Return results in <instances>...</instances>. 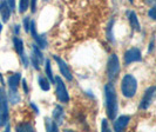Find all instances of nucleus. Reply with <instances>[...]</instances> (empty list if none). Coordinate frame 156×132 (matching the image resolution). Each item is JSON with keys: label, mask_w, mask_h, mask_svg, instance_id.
I'll return each instance as SVG.
<instances>
[{"label": "nucleus", "mask_w": 156, "mask_h": 132, "mask_svg": "<svg viewBox=\"0 0 156 132\" xmlns=\"http://www.w3.org/2000/svg\"><path fill=\"white\" fill-rule=\"evenodd\" d=\"M105 96H106V110L107 116L109 119L114 120L119 111V104H117L116 91L112 83L105 86Z\"/></svg>", "instance_id": "f257e3e1"}, {"label": "nucleus", "mask_w": 156, "mask_h": 132, "mask_svg": "<svg viewBox=\"0 0 156 132\" xmlns=\"http://www.w3.org/2000/svg\"><path fill=\"white\" fill-rule=\"evenodd\" d=\"M121 91L126 98H133L137 91V80L132 74H126L121 83Z\"/></svg>", "instance_id": "f03ea898"}, {"label": "nucleus", "mask_w": 156, "mask_h": 132, "mask_svg": "<svg viewBox=\"0 0 156 132\" xmlns=\"http://www.w3.org/2000/svg\"><path fill=\"white\" fill-rule=\"evenodd\" d=\"M8 123V99L6 92L0 87V127Z\"/></svg>", "instance_id": "7ed1b4c3"}, {"label": "nucleus", "mask_w": 156, "mask_h": 132, "mask_svg": "<svg viewBox=\"0 0 156 132\" xmlns=\"http://www.w3.org/2000/svg\"><path fill=\"white\" fill-rule=\"evenodd\" d=\"M120 72V62L116 55H112L108 59V65H107V73L110 81L115 80Z\"/></svg>", "instance_id": "20e7f679"}, {"label": "nucleus", "mask_w": 156, "mask_h": 132, "mask_svg": "<svg viewBox=\"0 0 156 132\" xmlns=\"http://www.w3.org/2000/svg\"><path fill=\"white\" fill-rule=\"evenodd\" d=\"M55 85H56V96L58 99L61 103H68L69 101V94L66 89V85L61 80L60 77H55Z\"/></svg>", "instance_id": "39448f33"}, {"label": "nucleus", "mask_w": 156, "mask_h": 132, "mask_svg": "<svg viewBox=\"0 0 156 132\" xmlns=\"http://www.w3.org/2000/svg\"><path fill=\"white\" fill-rule=\"evenodd\" d=\"M31 62L33 64V67L37 71L40 70V65L44 64V55L40 51V47L35 44L32 46V58Z\"/></svg>", "instance_id": "423d86ee"}, {"label": "nucleus", "mask_w": 156, "mask_h": 132, "mask_svg": "<svg viewBox=\"0 0 156 132\" xmlns=\"http://www.w3.org/2000/svg\"><path fill=\"white\" fill-rule=\"evenodd\" d=\"M30 32L32 33V36H33V39H34V41H35V44L40 47V50H45L47 47V40L45 38V36H42V34H39L38 32H37V27H35V21H31V27H30Z\"/></svg>", "instance_id": "0eeeda50"}, {"label": "nucleus", "mask_w": 156, "mask_h": 132, "mask_svg": "<svg viewBox=\"0 0 156 132\" xmlns=\"http://www.w3.org/2000/svg\"><path fill=\"white\" fill-rule=\"evenodd\" d=\"M155 93H156L155 86H150V87H148V89L146 90V92H144V94H143V98H142L141 104H140L141 110L148 109L149 106H150V104H151V100H153V98H154Z\"/></svg>", "instance_id": "6e6552de"}, {"label": "nucleus", "mask_w": 156, "mask_h": 132, "mask_svg": "<svg viewBox=\"0 0 156 132\" xmlns=\"http://www.w3.org/2000/svg\"><path fill=\"white\" fill-rule=\"evenodd\" d=\"M142 60V55L141 51L139 48H130L125 53V62L127 65L132 64V62H141Z\"/></svg>", "instance_id": "1a4fd4ad"}, {"label": "nucleus", "mask_w": 156, "mask_h": 132, "mask_svg": "<svg viewBox=\"0 0 156 132\" xmlns=\"http://www.w3.org/2000/svg\"><path fill=\"white\" fill-rule=\"evenodd\" d=\"M54 60L56 62V64H58L59 70L62 73L63 77L66 78L68 81H70V80L73 79V74H72V72H70L69 67H68V65L66 64V62H65L63 59H61L60 57H58V55H54Z\"/></svg>", "instance_id": "9d476101"}, {"label": "nucleus", "mask_w": 156, "mask_h": 132, "mask_svg": "<svg viewBox=\"0 0 156 132\" xmlns=\"http://www.w3.org/2000/svg\"><path fill=\"white\" fill-rule=\"evenodd\" d=\"M129 120H130V117L129 116H120L119 118L115 119L114 122V131H122L127 127V125L129 124Z\"/></svg>", "instance_id": "9b49d317"}, {"label": "nucleus", "mask_w": 156, "mask_h": 132, "mask_svg": "<svg viewBox=\"0 0 156 132\" xmlns=\"http://www.w3.org/2000/svg\"><path fill=\"white\" fill-rule=\"evenodd\" d=\"M11 12H12V9L8 6L7 1L2 0L0 2V16H1V19H2L4 23H7L8 21L9 17H11Z\"/></svg>", "instance_id": "f8f14e48"}, {"label": "nucleus", "mask_w": 156, "mask_h": 132, "mask_svg": "<svg viewBox=\"0 0 156 132\" xmlns=\"http://www.w3.org/2000/svg\"><path fill=\"white\" fill-rule=\"evenodd\" d=\"M127 16H128L129 24H130V26L133 27L134 31L140 32L141 31V26H140V23H139V19H137L136 13H135V12H133V11H130V12H128V13H127Z\"/></svg>", "instance_id": "ddd939ff"}, {"label": "nucleus", "mask_w": 156, "mask_h": 132, "mask_svg": "<svg viewBox=\"0 0 156 132\" xmlns=\"http://www.w3.org/2000/svg\"><path fill=\"white\" fill-rule=\"evenodd\" d=\"M21 79V74L20 73H14L11 77L8 78V87L9 90H18V86Z\"/></svg>", "instance_id": "4468645a"}, {"label": "nucleus", "mask_w": 156, "mask_h": 132, "mask_svg": "<svg viewBox=\"0 0 156 132\" xmlns=\"http://www.w3.org/2000/svg\"><path fill=\"white\" fill-rule=\"evenodd\" d=\"M53 120L58 125L62 124L63 120V109L60 105H56L55 109L53 110Z\"/></svg>", "instance_id": "2eb2a0df"}, {"label": "nucleus", "mask_w": 156, "mask_h": 132, "mask_svg": "<svg viewBox=\"0 0 156 132\" xmlns=\"http://www.w3.org/2000/svg\"><path fill=\"white\" fill-rule=\"evenodd\" d=\"M13 44H14V48H16V53L19 55H23V43L21 39H19L18 37L13 38Z\"/></svg>", "instance_id": "dca6fc26"}, {"label": "nucleus", "mask_w": 156, "mask_h": 132, "mask_svg": "<svg viewBox=\"0 0 156 132\" xmlns=\"http://www.w3.org/2000/svg\"><path fill=\"white\" fill-rule=\"evenodd\" d=\"M8 99L12 104H18L20 101V94L18 93V90H9Z\"/></svg>", "instance_id": "f3484780"}, {"label": "nucleus", "mask_w": 156, "mask_h": 132, "mask_svg": "<svg viewBox=\"0 0 156 132\" xmlns=\"http://www.w3.org/2000/svg\"><path fill=\"white\" fill-rule=\"evenodd\" d=\"M38 81H39V86L41 90H44V91H49L51 85H49V80H47V78L42 77V76H39Z\"/></svg>", "instance_id": "a211bd4d"}, {"label": "nucleus", "mask_w": 156, "mask_h": 132, "mask_svg": "<svg viewBox=\"0 0 156 132\" xmlns=\"http://www.w3.org/2000/svg\"><path fill=\"white\" fill-rule=\"evenodd\" d=\"M46 74L47 78L51 83H55V78L53 77V72H52V67H51V62L49 60H46Z\"/></svg>", "instance_id": "6ab92c4d"}, {"label": "nucleus", "mask_w": 156, "mask_h": 132, "mask_svg": "<svg viewBox=\"0 0 156 132\" xmlns=\"http://www.w3.org/2000/svg\"><path fill=\"white\" fill-rule=\"evenodd\" d=\"M46 129L47 131H58V124L53 119L46 118Z\"/></svg>", "instance_id": "aec40b11"}, {"label": "nucleus", "mask_w": 156, "mask_h": 132, "mask_svg": "<svg viewBox=\"0 0 156 132\" xmlns=\"http://www.w3.org/2000/svg\"><path fill=\"white\" fill-rule=\"evenodd\" d=\"M16 131L18 132H23V131H28V132H32L34 131V129H33V126L31 124H27V123H23V124H20L16 126Z\"/></svg>", "instance_id": "412c9836"}, {"label": "nucleus", "mask_w": 156, "mask_h": 132, "mask_svg": "<svg viewBox=\"0 0 156 132\" xmlns=\"http://www.w3.org/2000/svg\"><path fill=\"white\" fill-rule=\"evenodd\" d=\"M28 6H30V0H20V2H19V12L25 13L27 11Z\"/></svg>", "instance_id": "4be33fe9"}, {"label": "nucleus", "mask_w": 156, "mask_h": 132, "mask_svg": "<svg viewBox=\"0 0 156 132\" xmlns=\"http://www.w3.org/2000/svg\"><path fill=\"white\" fill-rule=\"evenodd\" d=\"M113 25H114V19L110 20V23L108 24V28H107V38L110 41H114V36H113Z\"/></svg>", "instance_id": "5701e85b"}, {"label": "nucleus", "mask_w": 156, "mask_h": 132, "mask_svg": "<svg viewBox=\"0 0 156 132\" xmlns=\"http://www.w3.org/2000/svg\"><path fill=\"white\" fill-rule=\"evenodd\" d=\"M23 27H25V31L30 32V27H31V19H30V17H26L23 19Z\"/></svg>", "instance_id": "b1692460"}, {"label": "nucleus", "mask_w": 156, "mask_h": 132, "mask_svg": "<svg viewBox=\"0 0 156 132\" xmlns=\"http://www.w3.org/2000/svg\"><path fill=\"white\" fill-rule=\"evenodd\" d=\"M148 16H149V18H150V19H153V20H156V5H154L153 7L149 9Z\"/></svg>", "instance_id": "393cba45"}, {"label": "nucleus", "mask_w": 156, "mask_h": 132, "mask_svg": "<svg viewBox=\"0 0 156 132\" xmlns=\"http://www.w3.org/2000/svg\"><path fill=\"white\" fill-rule=\"evenodd\" d=\"M20 58H21V62H23V66H25V67H28V58L26 57V55H25V53L21 55H20Z\"/></svg>", "instance_id": "a878e982"}, {"label": "nucleus", "mask_w": 156, "mask_h": 132, "mask_svg": "<svg viewBox=\"0 0 156 132\" xmlns=\"http://www.w3.org/2000/svg\"><path fill=\"white\" fill-rule=\"evenodd\" d=\"M101 131H109V126H108V123L106 119L102 120V127H101Z\"/></svg>", "instance_id": "bb28decb"}, {"label": "nucleus", "mask_w": 156, "mask_h": 132, "mask_svg": "<svg viewBox=\"0 0 156 132\" xmlns=\"http://www.w3.org/2000/svg\"><path fill=\"white\" fill-rule=\"evenodd\" d=\"M30 4H31V11L34 13L37 11V0H30Z\"/></svg>", "instance_id": "cd10ccee"}, {"label": "nucleus", "mask_w": 156, "mask_h": 132, "mask_svg": "<svg viewBox=\"0 0 156 132\" xmlns=\"http://www.w3.org/2000/svg\"><path fill=\"white\" fill-rule=\"evenodd\" d=\"M6 1H7L8 6L11 7V9L13 11V9L16 8V0H6Z\"/></svg>", "instance_id": "c85d7f7f"}, {"label": "nucleus", "mask_w": 156, "mask_h": 132, "mask_svg": "<svg viewBox=\"0 0 156 132\" xmlns=\"http://www.w3.org/2000/svg\"><path fill=\"white\" fill-rule=\"evenodd\" d=\"M23 91H25V93L27 94L28 93V86H27V81H26V79H23Z\"/></svg>", "instance_id": "c756f323"}, {"label": "nucleus", "mask_w": 156, "mask_h": 132, "mask_svg": "<svg viewBox=\"0 0 156 132\" xmlns=\"http://www.w3.org/2000/svg\"><path fill=\"white\" fill-rule=\"evenodd\" d=\"M144 4H147L149 6H154L156 5V0H144Z\"/></svg>", "instance_id": "7c9ffc66"}, {"label": "nucleus", "mask_w": 156, "mask_h": 132, "mask_svg": "<svg viewBox=\"0 0 156 132\" xmlns=\"http://www.w3.org/2000/svg\"><path fill=\"white\" fill-rule=\"evenodd\" d=\"M153 48H154V40H151V41H150V45H149L148 52H151V51H153Z\"/></svg>", "instance_id": "2f4dec72"}, {"label": "nucleus", "mask_w": 156, "mask_h": 132, "mask_svg": "<svg viewBox=\"0 0 156 132\" xmlns=\"http://www.w3.org/2000/svg\"><path fill=\"white\" fill-rule=\"evenodd\" d=\"M31 106H32V107H33L34 110H35V112H37V113H39V110H38V107H37V106H35V105H34L33 103H31Z\"/></svg>", "instance_id": "473e14b6"}, {"label": "nucleus", "mask_w": 156, "mask_h": 132, "mask_svg": "<svg viewBox=\"0 0 156 132\" xmlns=\"http://www.w3.org/2000/svg\"><path fill=\"white\" fill-rule=\"evenodd\" d=\"M19 30H20V26H19V25H16V28H14V31H16V34H19Z\"/></svg>", "instance_id": "72a5a7b5"}, {"label": "nucleus", "mask_w": 156, "mask_h": 132, "mask_svg": "<svg viewBox=\"0 0 156 132\" xmlns=\"http://www.w3.org/2000/svg\"><path fill=\"white\" fill-rule=\"evenodd\" d=\"M1 28H2V26H1V23H0V32H1Z\"/></svg>", "instance_id": "f704fd0d"}, {"label": "nucleus", "mask_w": 156, "mask_h": 132, "mask_svg": "<svg viewBox=\"0 0 156 132\" xmlns=\"http://www.w3.org/2000/svg\"><path fill=\"white\" fill-rule=\"evenodd\" d=\"M129 1H130V2H132V4H133V0H129Z\"/></svg>", "instance_id": "c9c22d12"}, {"label": "nucleus", "mask_w": 156, "mask_h": 132, "mask_svg": "<svg viewBox=\"0 0 156 132\" xmlns=\"http://www.w3.org/2000/svg\"><path fill=\"white\" fill-rule=\"evenodd\" d=\"M46 1H48V0H46Z\"/></svg>", "instance_id": "e433bc0d"}]
</instances>
